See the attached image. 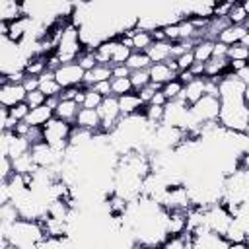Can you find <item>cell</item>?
<instances>
[{"mask_svg": "<svg viewBox=\"0 0 249 249\" xmlns=\"http://www.w3.org/2000/svg\"><path fill=\"white\" fill-rule=\"evenodd\" d=\"M31 156L37 163V167H47V169H54L60 167L66 160V152H60L53 146H49L45 140L37 142L31 146Z\"/></svg>", "mask_w": 249, "mask_h": 249, "instance_id": "cell-7", "label": "cell"}, {"mask_svg": "<svg viewBox=\"0 0 249 249\" xmlns=\"http://www.w3.org/2000/svg\"><path fill=\"white\" fill-rule=\"evenodd\" d=\"M27 89L23 84H14V82H2L0 84V105L4 109H12L19 103H25Z\"/></svg>", "mask_w": 249, "mask_h": 249, "instance_id": "cell-11", "label": "cell"}, {"mask_svg": "<svg viewBox=\"0 0 249 249\" xmlns=\"http://www.w3.org/2000/svg\"><path fill=\"white\" fill-rule=\"evenodd\" d=\"M119 107H121L123 117H132V115H140L146 105L136 91H130V93L119 97Z\"/></svg>", "mask_w": 249, "mask_h": 249, "instance_id": "cell-15", "label": "cell"}, {"mask_svg": "<svg viewBox=\"0 0 249 249\" xmlns=\"http://www.w3.org/2000/svg\"><path fill=\"white\" fill-rule=\"evenodd\" d=\"M111 78H113V70H111V66L97 64L93 70L86 72V76H84V88H93L95 84H99V82H107V80H111Z\"/></svg>", "mask_w": 249, "mask_h": 249, "instance_id": "cell-21", "label": "cell"}, {"mask_svg": "<svg viewBox=\"0 0 249 249\" xmlns=\"http://www.w3.org/2000/svg\"><path fill=\"white\" fill-rule=\"evenodd\" d=\"M241 45H243V47H247V49H249V31H247V33H245V37H243V39H241Z\"/></svg>", "mask_w": 249, "mask_h": 249, "instance_id": "cell-51", "label": "cell"}, {"mask_svg": "<svg viewBox=\"0 0 249 249\" xmlns=\"http://www.w3.org/2000/svg\"><path fill=\"white\" fill-rule=\"evenodd\" d=\"M39 89L47 95V97H60L62 88L58 86V82L54 80V72L47 70L43 76H39Z\"/></svg>", "mask_w": 249, "mask_h": 249, "instance_id": "cell-24", "label": "cell"}, {"mask_svg": "<svg viewBox=\"0 0 249 249\" xmlns=\"http://www.w3.org/2000/svg\"><path fill=\"white\" fill-rule=\"evenodd\" d=\"M208 86H210V80H208V78H204V76L195 78V80H191L189 84H185V88H183L179 99H183L187 105H195L202 95L208 93Z\"/></svg>", "mask_w": 249, "mask_h": 249, "instance_id": "cell-12", "label": "cell"}, {"mask_svg": "<svg viewBox=\"0 0 249 249\" xmlns=\"http://www.w3.org/2000/svg\"><path fill=\"white\" fill-rule=\"evenodd\" d=\"M111 70H113V78H130V68L126 64L111 66Z\"/></svg>", "mask_w": 249, "mask_h": 249, "instance_id": "cell-44", "label": "cell"}, {"mask_svg": "<svg viewBox=\"0 0 249 249\" xmlns=\"http://www.w3.org/2000/svg\"><path fill=\"white\" fill-rule=\"evenodd\" d=\"M84 45H82V39H80V29L68 21V23H62L60 29H58V41H56V49L53 53V56L56 58L58 64H70V62H76L78 56L84 53Z\"/></svg>", "mask_w": 249, "mask_h": 249, "instance_id": "cell-2", "label": "cell"}, {"mask_svg": "<svg viewBox=\"0 0 249 249\" xmlns=\"http://www.w3.org/2000/svg\"><path fill=\"white\" fill-rule=\"evenodd\" d=\"M93 89H95V91H97L101 97H109V95H113V93H111V80L95 84V86H93Z\"/></svg>", "mask_w": 249, "mask_h": 249, "instance_id": "cell-45", "label": "cell"}, {"mask_svg": "<svg viewBox=\"0 0 249 249\" xmlns=\"http://www.w3.org/2000/svg\"><path fill=\"white\" fill-rule=\"evenodd\" d=\"M183 237L189 249H230V243L226 237L212 233L208 230H202L196 233H185Z\"/></svg>", "mask_w": 249, "mask_h": 249, "instance_id": "cell-8", "label": "cell"}, {"mask_svg": "<svg viewBox=\"0 0 249 249\" xmlns=\"http://www.w3.org/2000/svg\"><path fill=\"white\" fill-rule=\"evenodd\" d=\"M23 4L12 2V0H0V21L12 23L18 21L19 18H23Z\"/></svg>", "mask_w": 249, "mask_h": 249, "instance_id": "cell-19", "label": "cell"}, {"mask_svg": "<svg viewBox=\"0 0 249 249\" xmlns=\"http://www.w3.org/2000/svg\"><path fill=\"white\" fill-rule=\"evenodd\" d=\"M130 54H132V49H128L121 39H111V66L126 64Z\"/></svg>", "mask_w": 249, "mask_h": 249, "instance_id": "cell-26", "label": "cell"}, {"mask_svg": "<svg viewBox=\"0 0 249 249\" xmlns=\"http://www.w3.org/2000/svg\"><path fill=\"white\" fill-rule=\"evenodd\" d=\"M171 41H154V45L146 51V54L150 56L152 64H158V62H169L173 56H171Z\"/></svg>", "mask_w": 249, "mask_h": 249, "instance_id": "cell-16", "label": "cell"}, {"mask_svg": "<svg viewBox=\"0 0 249 249\" xmlns=\"http://www.w3.org/2000/svg\"><path fill=\"white\" fill-rule=\"evenodd\" d=\"M54 80L58 82V86L62 89H70V88H80L84 86V76L86 72L80 68L78 62H70V64H60L54 70Z\"/></svg>", "mask_w": 249, "mask_h": 249, "instance_id": "cell-10", "label": "cell"}, {"mask_svg": "<svg viewBox=\"0 0 249 249\" xmlns=\"http://www.w3.org/2000/svg\"><path fill=\"white\" fill-rule=\"evenodd\" d=\"M177 78H179L183 84H189V82H191V80H195L196 76H195L191 70H183V72H179V74H177Z\"/></svg>", "mask_w": 249, "mask_h": 249, "instance_id": "cell-49", "label": "cell"}, {"mask_svg": "<svg viewBox=\"0 0 249 249\" xmlns=\"http://www.w3.org/2000/svg\"><path fill=\"white\" fill-rule=\"evenodd\" d=\"M235 76H237L245 86H249V62H247L239 72H235Z\"/></svg>", "mask_w": 249, "mask_h": 249, "instance_id": "cell-48", "label": "cell"}, {"mask_svg": "<svg viewBox=\"0 0 249 249\" xmlns=\"http://www.w3.org/2000/svg\"><path fill=\"white\" fill-rule=\"evenodd\" d=\"M214 43L212 39H198L193 47V54H195V62L206 64L212 56H214Z\"/></svg>", "mask_w": 249, "mask_h": 249, "instance_id": "cell-23", "label": "cell"}, {"mask_svg": "<svg viewBox=\"0 0 249 249\" xmlns=\"http://www.w3.org/2000/svg\"><path fill=\"white\" fill-rule=\"evenodd\" d=\"M230 249H249V245H247V241H243V243H230Z\"/></svg>", "mask_w": 249, "mask_h": 249, "instance_id": "cell-50", "label": "cell"}, {"mask_svg": "<svg viewBox=\"0 0 249 249\" xmlns=\"http://www.w3.org/2000/svg\"><path fill=\"white\" fill-rule=\"evenodd\" d=\"M245 33H247V27L245 25H228L224 31H220V35L216 37V41L218 43H224L226 47H233V45H237V43H241V39L245 37Z\"/></svg>", "mask_w": 249, "mask_h": 249, "instance_id": "cell-17", "label": "cell"}, {"mask_svg": "<svg viewBox=\"0 0 249 249\" xmlns=\"http://www.w3.org/2000/svg\"><path fill=\"white\" fill-rule=\"evenodd\" d=\"M78 64H80V68L84 70V72H89V70H93L95 66H97V58H95V53L93 51H84L80 56H78V60H76Z\"/></svg>", "mask_w": 249, "mask_h": 249, "instance_id": "cell-37", "label": "cell"}, {"mask_svg": "<svg viewBox=\"0 0 249 249\" xmlns=\"http://www.w3.org/2000/svg\"><path fill=\"white\" fill-rule=\"evenodd\" d=\"M19 218H21V216H19L18 208H16L12 202L0 206V226H10V224H14V222L19 220Z\"/></svg>", "mask_w": 249, "mask_h": 249, "instance_id": "cell-33", "label": "cell"}, {"mask_svg": "<svg viewBox=\"0 0 249 249\" xmlns=\"http://www.w3.org/2000/svg\"><path fill=\"white\" fill-rule=\"evenodd\" d=\"M2 241H8L16 249H37L45 239V228L39 220H25L19 218L10 226H0Z\"/></svg>", "mask_w": 249, "mask_h": 249, "instance_id": "cell-1", "label": "cell"}, {"mask_svg": "<svg viewBox=\"0 0 249 249\" xmlns=\"http://www.w3.org/2000/svg\"><path fill=\"white\" fill-rule=\"evenodd\" d=\"M23 88L27 89V93H29V91H35V89H39V78L27 76V78L23 80Z\"/></svg>", "mask_w": 249, "mask_h": 249, "instance_id": "cell-47", "label": "cell"}, {"mask_svg": "<svg viewBox=\"0 0 249 249\" xmlns=\"http://www.w3.org/2000/svg\"><path fill=\"white\" fill-rule=\"evenodd\" d=\"M0 163H2L0 177H2V181H8V179L14 175V165H12V160H10L8 156H0Z\"/></svg>", "mask_w": 249, "mask_h": 249, "instance_id": "cell-43", "label": "cell"}, {"mask_svg": "<svg viewBox=\"0 0 249 249\" xmlns=\"http://www.w3.org/2000/svg\"><path fill=\"white\" fill-rule=\"evenodd\" d=\"M228 49L230 47H226L224 43H214V56L212 58H228Z\"/></svg>", "mask_w": 249, "mask_h": 249, "instance_id": "cell-46", "label": "cell"}, {"mask_svg": "<svg viewBox=\"0 0 249 249\" xmlns=\"http://www.w3.org/2000/svg\"><path fill=\"white\" fill-rule=\"evenodd\" d=\"M132 41V51H138V53H146L152 45H154V37L152 33L148 31H142V29H132L126 33Z\"/></svg>", "mask_w": 249, "mask_h": 249, "instance_id": "cell-25", "label": "cell"}, {"mask_svg": "<svg viewBox=\"0 0 249 249\" xmlns=\"http://www.w3.org/2000/svg\"><path fill=\"white\" fill-rule=\"evenodd\" d=\"M231 222H233V216L228 212V208L222 202H216L204 208V230L224 237Z\"/></svg>", "mask_w": 249, "mask_h": 249, "instance_id": "cell-5", "label": "cell"}, {"mask_svg": "<svg viewBox=\"0 0 249 249\" xmlns=\"http://www.w3.org/2000/svg\"><path fill=\"white\" fill-rule=\"evenodd\" d=\"M245 27H247V31H249V19H247V21H245Z\"/></svg>", "mask_w": 249, "mask_h": 249, "instance_id": "cell-54", "label": "cell"}, {"mask_svg": "<svg viewBox=\"0 0 249 249\" xmlns=\"http://www.w3.org/2000/svg\"><path fill=\"white\" fill-rule=\"evenodd\" d=\"M148 74H150V82L156 84V86H165L169 84L171 80L177 78V72L167 64V62H158V64H152L148 68Z\"/></svg>", "mask_w": 249, "mask_h": 249, "instance_id": "cell-14", "label": "cell"}, {"mask_svg": "<svg viewBox=\"0 0 249 249\" xmlns=\"http://www.w3.org/2000/svg\"><path fill=\"white\" fill-rule=\"evenodd\" d=\"M228 58L230 62H235V60H241V62H249V49L243 47L241 43L233 45L228 49Z\"/></svg>", "mask_w": 249, "mask_h": 249, "instance_id": "cell-36", "label": "cell"}, {"mask_svg": "<svg viewBox=\"0 0 249 249\" xmlns=\"http://www.w3.org/2000/svg\"><path fill=\"white\" fill-rule=\"evenodd\" d=\"M243 99H245V103L249 105V86H245V91H243Z\"/></svg>", "mask_w": 249, "mask_h": 249, "instance_id": "cell-52", "label": "cell"}, {"mask_svg": "<svg viewBox=\"0 0 249 249\" xmlns=\"http://www.w3.org/2000/svg\"><path fill=\"white\" fill-rule=\"evenodd\" d=\"M72 124L70 123H66V121H62V119H58V117H53L41 130H43V140L49 144V146H53V148H56V150H60V152H68V148H70V134H72Z\"/></svg>", "mask_w": 249, "mask_h": 249, "instance_id": "cell-4", "label": "cell"}, {"mask_svg": "<svg viewBox=\"0 0 249 249\" xmlns=\"http://www.w3.org/2000/svg\"><path fill=\"white\" fill-rule=\"evenodd\" d=\"M228 19H230L231 25H245V21L249 19V14L245 12V8H243L241 2H233L231 4V10L228 14Z\"/></svg>", "mask_w": 249, "mask_h": 249, "instance_id": "cell-30", "label": "cell"}, {"mask_svg": "<svg viewBox=\"0 0 249 249\" xmlns=\"http://www.w3.org/2000/svg\"><path fill=\"white\" fill-rule=\"evenodd\" d=\"M183 88H185V84H183L179 78H175V80H171L169 84L161 86V93L165 95L167 101H173V99H179V97H181Z\"/></svg>", "mask_w": 249, "mask_h": 249, "instance_id": "cell-32", "label": "cell"}, {"mask_svg": "<svg viewBox=\"0 0 249 249\" xmlns=\"http://www.w3.org/2000/svg\"><path fill=\"white\" fill-rule=\"evenodd\" d=\"M173 60H175L179 72H183V70H191L193 64H195V54H193V51H189V53H185V54H181V56H177V58H173Z\"/></svg>", "mask_w": 249, "mask_h": 249, "instance_id": "cell-41", "label": "cell"}, {"mask_svg": "<svg viewBox=\"0 0 249 249\" xmlns=\"http://www.w3.org/2000/svg\"><path fill=\"white\" fill-rule=\"evenodd\" d=\"M226 72H230V58H210L204 64V78L218 80Z\"/></svg>", "mask_w": 249, "mask_h": 249, "instance_id": "cell-22", "label": "cell"}, {"mask_svg": "<svg viewBox=\"0 0 249 249\" xmlns=\"http://www.w3.org/2000/svg\"><path fill=\"white\" fill-rule=\"evenodd\" d=\"M105 97H101L93 88H86L84 91V99H82V107L84 109H99V105L103 103Z\"/></svg>", "mask_w": 249, "mask_h": 249, "instance_id": "cell-34", "label": "cell"}, {"mask_svg": "<svg viewBox=\"0 0 249 249\" xmlns=\"http://www.w3.org/2000/svg\"><path fill=\"white\" fill-rule=\"evenodd\" d=\"M78 113H80V103H76L74 99H60L58 107L54 109V117H58V119H62L70 124L76 123Z\"/></svg>", "mask_w": 249, "mask_h": 249, "instance_id": "cell-20", "label": "cell"}, {"mask_svg": "<svg viewBox=\"0 0 249 249\" xmlns=\"http://www.w3.org/2000/svg\"><path fill=\"white\" fill-rule=\"evenodd\" d=\"M191 115H193V119H195L200 126L210 124V123H218V115H220V97H218V95H212V93L202 95L195 105H191Z\"/></svg>", "mask_w": 249, "mask_h": 249, "instance_id": "cell-6", "label": "cell"}, {"mask_svg": "<svg viewBox=\"0 0 249 249\" xmlns=\"http://www.w3.org/2000/svg\"><path fill=\"white\" fill-rule=\"evenodd\" d=\"M53 117H54V111L45 103V105H41V107L31 109V111H29V115H27V119H25V123H27L29 126L43 128V126H45Z\"/></svg>", "mask_w": 249, "mask_h": 249, "instance_id": "cell-18", "label": "cell"}, {"mask_svg": "<svg viewBox=\"0 0 249 249\" xmlns=\"http://www.w3.org/2000/svg\"><path fill=\"white\" fill-rule=\"evenodd\" d=\"M74 126L78 128H84V130H89V132H101V117H99V111L97 109H84L80 107V113L76 117V123Z\"/></svg>", "mask_w": 249, "mask_h": 249, "instance_id": "cell-13", "label": "cell"}, {"mask_svg": "<svg viewBox=\"0 0 249 249\" xmlns=\"http://www.w3.org/2000/svg\"><path fill=\"white\" fill-rule=\"evenodd\" d=\"M247 134H249V113H247Z\"/></svg>", "mask_w": 249, "mask_h": 249, "instance_id": "cell-53", "label": "cell"}, {"mask_svg": "<svg viewBox=\"0 0 249 249\" xmlns=\"http://www.w3.org/2000/svg\"><path fill=\"white\" fill-rule=\"evenodd\" d=\"M95 58H97V64H105V66H111V39L103 41L95 51Z\"/></svg>", "mask_w": 249, "mask_h": 249, "instance_id": "cell-35", "label": "cell"}, {"mask_svg": "<svg viewBox=\"0 0 249 249\" xmlns=\"http://www.w3.org/2000/svg\"><path fill=\"white\" fill-rule=\"evenodd\" d=\"M247 113L249 105L245 99H220L218 123L228 132H247Z\"/></svg>", "mask_w": 249, "mask_h": 249, "instance_id": "cell-3", "label": "cell"}, {"mask_svg": "<svg viewBox=\"0 0 249 249\" xmlns=\"http://www.w3.org/2000/svg\"><path fill=\"white\" fill-rule=\"evenodd\" d=\"M226 239H228V243H243V241H247V237H249V233L245 231V228L233 218V222H231V226L228 228V231H226V235H224Z\"/></svg>", "mask_w": 249, "mask_h": 249, "instance_id": "cell-28", "label": "cell"}, {"mask_svg": "<svg viewBox=\"0 0 249 249\" xmlns=\"http://www.w3.org/2000/svg\"><path fill=\"white\" fill-rule=\"evenodd\" d=\"M126 66L130 68V72H134V70H148V68L152 66V60H150V56H148L146 53L132 51L130 58L126 60Z\"/></svg>", "mask_w": 249, "mask_h": 249, "instance_id": "cell-29", "label": "cell"}, {"mask_svg": "<svg viewBox=\"0 0 249 249\" xmlns=\"http://www.w3.org/2000/svg\"><path fill=\"white\" fill-rule=\"evenodd\" d=\"M97 111H99V117H101V132H105V134L113 132L117 128V124L121 123V119H123V113H121V107H119V97H115V95L105 97Z\"/></svg>", "mask_w": 249, "mask_h": 249, "instance_id": "cell-9", "label": "cell"}, {"mask_svg": "<svg viewBox=\"0 0 249 249\" xmlns=\"http://www.w3.org/2000/svg\"><path fill=\"white\" fill-rule=\"evenodd\" d=\"M25 103H27L31 109H35V107H41V105H45V103H47V95H45L41 89L29 91V93H27V97H25Z\"/></svg>", "mask_w": 249, "mask_h": 249, "instance_id": "cell-40", "label": "cell"}, {"mask_svg": "<svg viewBox=\"0 0 249 249\" xmlns=\"http://www.w3.org/2000/svg\"><path fill=\"white\" fill-rule=\"evenodd\" d=\"M130 91H134L130 78H111V93H113L115 97L126 95V93H130Z\"/></svg>", "mask_w": 249, "mask_h": 249, "instance_id": "cell-31", "label": "cell"}, {"mask_svg": "<svg viewBox=\"0 0 249 249\" xmlns=\"http://www.w3.org/2000/svg\"><path fill=\"white\" fill-rule=\"evenodd\" d=\"M130 82H132L134 91H140L142 88H146V86L150 84V74H148V70H134V72H130Z\"/></svg>", "mask_w": 249, "mask_h": 249, "instance_id": "cell-38", "label": "cell"}, {"mask_svg": "<svg viewBox=\"0 0 249 249\" xmlns=\"http://www.w3.org/2000/svg\"><path fill=\"white\" fill-rule=\"evenodd\" d=\"M12 165H14V173H19V175H25V177L31 175V173L37 169V163H35L31 152H27V154H23V156L12 160Z\"/></svg>", "mask_w": 249, "mask_h": 249, "instance_id": "cell-27", "label": "cell"}, {"mask_svg": "<svg viewBox=\"0 0 249 249\" xmlns=\"http://www.w3.org/2000/svg\"><path fill=\"white\" fill-rule=\"evenodd\" d=\"M160 89H161L160 86H156V84H152V82H150L146 88H142V89H140V91H136V93L140 95V99L144 101V105H148V103L154 99V95H156Z\"/></svg>", "mask_w": 249, "mask_h": 249, "instance_id": "cell-42", "label": "cell"}, {"mask_svg": "<svg viewBox=\"0 0 249 249\" xmlns=\"http://www.w3.org/2000/svg\"><path fill=\"white\" fill-rule=\"evenodd\" d=\"M29 111H31V107H29L27 103H19V105H16V107L8 109L10 117H12L16 123H21V121H25V119H27V115H29Z\"/></svg>", "mask_w": 249, "mask_h": 249, "instance_id": "cell-39", "label": "cell"}]
</instances>
